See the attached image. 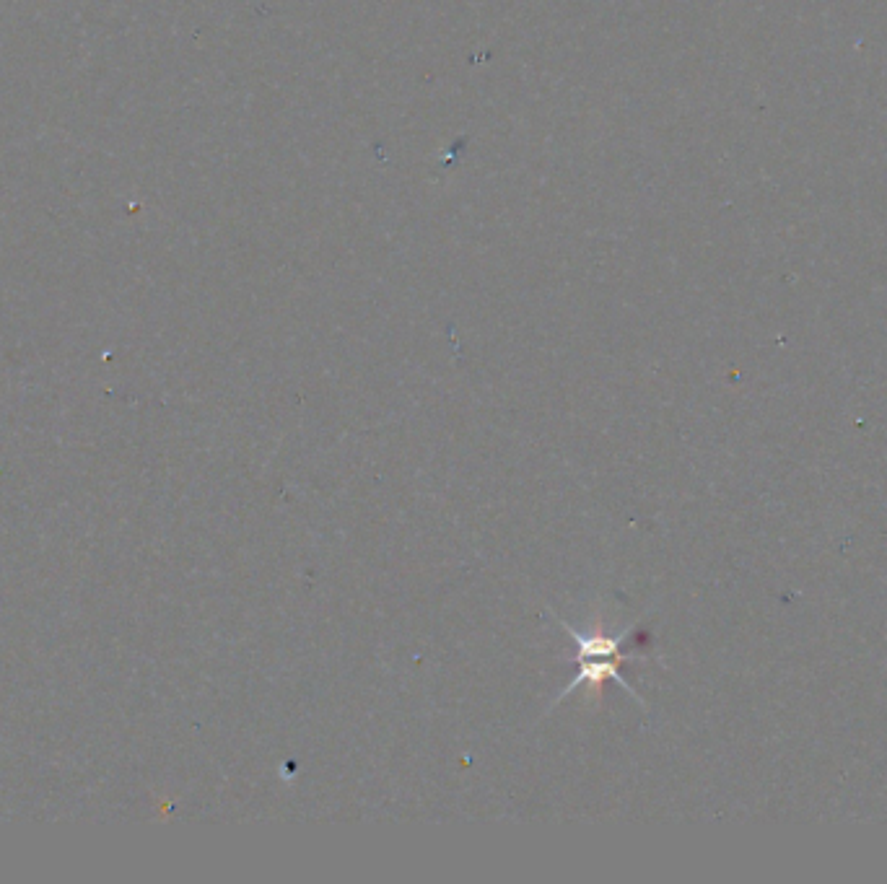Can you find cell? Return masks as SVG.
Instances as JSON below:
<instances>
[{"instance_id": "obj_1", "label": "cell", "mask_w": 887, "mask_h": 884, "mask_svg": "<svg viewBox=\"0 0 887 884\" xmlns=\"http://www.w3.org/2000/svg\"><path fill=\"white\" fill-rule=\"evenodd\" d=\"M558 625L566 630L568 636L574 638L576 659H579V675H576L574 680L563 687V693L558 695L556 703H561V700L566 698L571 690H576L579 685H587V690H589V695H592L594 703H600L605 685L610 680H615L626 687L628 693L636 698V703H641V706H644V700H641V695L633 690L631 682H628L626 677H620V667H623L628 659H633V656H628L620 651V646H623V643L631 638V628H626L623 633H618V636H615V633H610V630L605 628V620H602V615H597V620H594V625L589 630H576L574 625H568L566 620H561V617H558Z\"/></svg>"}]
</instances>
